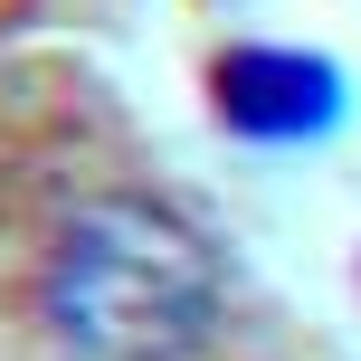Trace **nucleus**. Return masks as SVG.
Here are the masks:
<instances>
[{
	"mask_svg": "<svg viewBox=\"0 0 361 361\" xmlns=\"http://www.w3.org/2000/svg\"><path fill=\"white\" fill-rule=\"evenodd\" d=\"M38 324L67 361H209L228 333V257L152 190H95L38 257Z\"/></svg>",
	"mask_w": 361,
	"mask_h": 361,
	"instance_id": "f257e3e1",
	"label": "nucleus"
},
{
	"mask_svg": "<svg viewBox=\"0 0 361 361\" xmlns=\"http://www.w3.org/2000/svg\"><path fill=\"white\" fill-rule=\"evenodd\" d=\"M209 114L247 152H314L352 124V76L295 38H238L209 57Z\"/></svg>",
	"mask_w": 361,
	"mask_h": 361,
	"instance_id": "f03ea898",
	"label": "nucleus"
}]
</instances>
